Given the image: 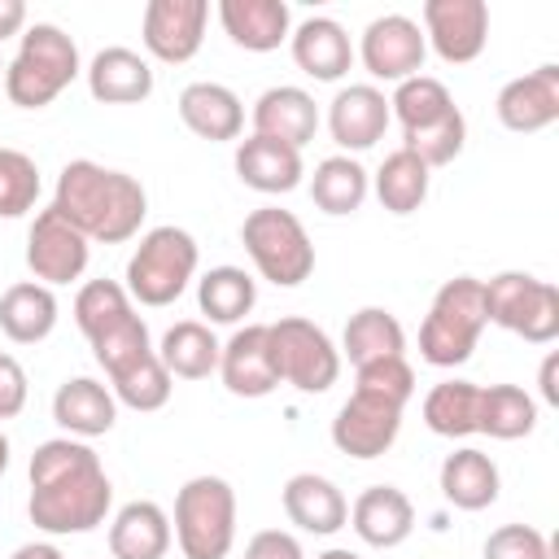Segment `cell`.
I'll return each mask as SVG.
<instances>
[{"mask_svg":"<svg viewBox=\"0 0 559 559\" xmlns=\"http://www.w3.org/2000/svg\"><path fill=\"white\" fill-rule=\"evenodd\" d=\"M367 188H371V175L362 170L358 157H345V153L323 157V162L314 166V175H310V201H314L323 214H332V218L354 214V210L367 201Z\"/></svg>","mask_w":559,"mask_h":559,"instance_id":"1f68e13d","label":"cell"},{"mask_svg":"<svg viewBox=\"0 0 559 559\" xmlns=\"http://www.w3.org/2000/svg\"><path fill=\"white\" fill-rule=\"evenodd\" d=\"M218 376L231 397H266L275 393V367H271V345H266V323H245L227 336L218 349Z\"/></svg>","mask_w":559,"mask_h":559,"instance_id":"e0dca14e","label":"cell"},{"mask_svg":"<svg viewBox=\"0 0 559 559\" xmlns=\"http://www.w3.org/2000/svg\"><path fill=\"white\" fill-rule=\"evenodd\" d=\"M52 419L66 428V437H105L118 424V397L92 380V376H74L66 384H57L52 393Z\"/></svg>","mask_w":559,"mask_h":559,"instance_id":"d4e9b609","label":"cell"},{"mask_svg":"<svg viewBox=\"0 0 559 559\" xmlns=\"http://www.w3.org/2000/svg\"><path fill=\"white\" fill-rule=\"evenodd\" d=\"M52 328H57V297L48 284L22 280L0 293V332L13 345H39L52 336Z\"/></svg>","mask_w":559,"mask_h":559,"instance_id":"f1b7e54d","label":"cell"},{"mask_svg":"<svg viewBox=\"0 0 559 559\" xmlns=\"http://www.w3.org/2000/svg\"><path fill=\"white\" fill-rule=\"evenodd\" d=\"M424 44L450 66H467L489 44L485 0H424Z\"/></svg>","mask_w":559,"mask_h":559,"instance_id":"7c38bea8","label":"cell"},{"mask_svg":"<svg viewBox=\"0 0 559 559\" xmlns=\"http://www.w3.org/2000/svg\"><path fill=\"white\" fill-rule=\"evenodd\" d=\"M79 44L61 26L35 22L17 35V52L4 66V96L17 109H44L79 79Z\"/></svg>","mask_w":559,"mask_h":559,"instance_id":"3957f363","label":"cell"},{"mask_svg":"<svg viewBox=\"0 0 559 559\" xmlns=\"http://www.w3.org/2000/svg\"><path fill=\"white\" fill-rule=\"evenodd\" d=\"M402 432V406H389L367 393H349V402L332 419V445L349 459H380Z\"/></svg>","mask_w":559,"mask_h":559,"instance_id":"5bb4252c","label":"cell"},{"mask_svg":"<svg viewBox=\"0 0 559 559\" xmlns=\"http://www.w3.org/2000/svg\"><path fill=\"white\" fill-rule=\"evenodd\" d=\"M31 524L66 537V533H92L105 524L114 485L100 467V454L79 437H52L35 445L31 454Z\"/></svg>","mask_w":559,"mask_h":559,"instance_id":"6da1fadb","label":"cell"},{"mask_svg":"<svg viewBox=\"0 0 559 559\" xmlns=\"http://www.w3.org/2000/svg\"><path fill=\"white\" fill-rule=\"evenodd\" d=\"M328 131L345 148V157L371 148L389 131V96L376 83H349V87H341L332 96V105H328Z\"/></svg>","mask_w":559,"mask_h":559,"instance_id":"2e32d148","label":"cell"},{"mask_svg":"<svg viewBox=\"0 0 559 559\" xmlns=\"http://www.w3.org/2000/svg\"><path fill=\"white\" fill-rule=\"evenodd\" d=\"M424 57H428V44H424V31L415 17L406 13H384V17H371L367 31H362V44H358V61L371 79H384V83H402L411 74L424 70Z\"/></svg>","mask_w":559,"mask_h":559,"instance_id":"8fae6325","label":"cell"},{"mask_svg":"<svg viewBox=\"0 0 559 559\" xmlns=\"http://www.w3.org/2000/svg\"><path fill=\"white\" fill-rule=\"evenodd\" d=\"M288 48H293L297 70L319 83H336L354 66V44L336 17H306L301 26H293Z\"/></svg>","mask_w":559,"mask_h":559,"instance_id":"ffe728a7","label":"cell"},{"mask_svg":"<svg viewBox=\"0 0 559 559\" xmlns=\"http://www.w3.org/2000/svg\"><path fill=\"white\" fill-rule=\"evenodd\" d=\"M454 109H459V105H454L450 87H445L441 79H432V74H411V79H402V83L393 87V96H389V118H397L402 131L432 127V122H441V118L454 114Z\"/></svg>","mask_w":559,"mask_h":559,"instance_id":"8d00e7d4","label":"cell"},{"mask_svg":"<svg viewBox=\"0 0 559 559\" xmlns=\"http://www.w3.org/2000/svg\"><path fill=\"white\" fill-rule=\"evenodd\" d=\"M555 371H559V354H546L537 384H542V402H550V406H559V384H555Z\"/></svg>","mask_w":559,"mask_h":559,"instance_id":"c3c4849f","label":"cell"},{"mask_svg":"<svg viewBox=\"0 0 559 559\" xmlns=\"http://www.w3.org/2000/svg\"><path fill=\"white\" fill-rule=\"evenodd\" d=\"M52 210L61 218H70L87 240L122 245L140 231V223L148 214V192L127 170H109L100 162L74 157L57 175Z\"/></svg>","mask_w":559,"mask_h":559,"instance_id":"7a4b0ae2","label":"cell"},{"mask_svg":"<svg viewBox=\"0 0 559 559\" xmlns=\"http://www.w3.org/2000/svg\"><path fill=\"white\" fill-rule=\"evenodd\" d=\"M9 559H66L52 542H26V546H17Z\"/></svg>","mask_w":559,"mask_h":559,"instance_id":"681fc988","label":"cell"},{"mask_svg":"<svg viewBox=\"0 0 559 559\" xmlns=\"http://www.w3.org/2000/svg\"><path fill=\"white\" fill-rule=\"evenodd\" d=\"M170 389H175V380H170V371L162 367L157 354L144 358V362H135V367L122 371L118 380H109V393H114L122 406H131V411H162V406L170 402Z\"/></svg>","mask_w":559,"mask_h":559,"instance_id":"60d3db41","label":"cell"},{"mask_svg":"<svg viewBox=\"0 0 559 559\" xmlns=\"http://www.w3.org/2000/svg\"><path fill=\"white\" fill-rule=\"evenodd\" d=\"M354 533L376 546V550H393L415 533V507L397 485H367L354 502H349V520Z\"/></svg>","mask_w":559,"mask_h":559,"instance_id":"ac0fdd59","label":"cell"},{"mask_svg":"<svg viewBox=\"0 0 559 559\" xmlns=\"http://www.w3.org/2000/svg\"><path fill=\"white\" fill-rule=\"evenodd\" d=\"M428 179H432V170H428L415 153L393 148V153L380 162V170H376V197H380V205H384L389 214L406 218V214H415V210L428 201Z\"/></svg>","mask_w":559,"mask_h":559,"instance_id":"e575fe53","label":"cell"},{"mask_svg":"<svg viewBox=\"0 0 559 559\" xmlns=\"http://www.w3.org/2000/svg\"><path fill=\"white\" fill-rule=\"evenodd\" d=\"M175 542L183 559H227L236 542V489L223 476H192L175 493Z\"/></svg>","mask_w":559,"mask_h":559,"instance_id":"52a82bcc","label":"cell"},{"mask_svg":"<svg viewBox=\"0 0 559 559\" xmlns=\"http://www.w3.org/2000/svg\"><path fill=\"white\" fill-rule=\"evenodd\" d=\"M236 175L245 188L253 192H266V197H280V192H293L306 175L301 166V153L280 144V140H266V135H249L236 144Z\"/></svg>","mask_w":559,"mask_h":559,"instance_id":"484cf974","label":"cell"},{"mask_svg":"<svg viewBox=\"0 0 559 559\" xmlns=\"http://www.w3.org/2000/svg\"><path fill=\"white\" fill-rule=\"evenodd\" d=\"M485 559H550V542L533 524H502L485 537Z\"/></svg>","mask_w":559,"mask_h":559,"instance_id":"ee69618b","label":"cell"},{"mask_svg":"<svg viewBox=\"0 0 559 559\" xmlns=\"http://www.w3.org/2000/svg\"><path fill=\"white\" fill-rule=\"evenodd\" d=\"M22 26H26V4L22 0H0V44L22 35Z\"/></svg>","mask_w":559,"mask_h":559,"instance_id":"7dc6e473","label":"cell"},{"mask_svg":"<svg viewBox=\"0 0 559 559\" xmlns=\"http://www.w3.org/2000/svg\"><path fill=\"white\" fill-rule=\"evenodd\" d=\"M170 537H175L170 533V515L157 502L135 498L109 524V555L114 559H166Z\"/></svg>","mask_w":559,"mask_h":559,"instance_id":"83f0119b","label":"cell"},{"mask_svg":"<svg viewBox=\"0 0 559 559\" xmlns=\"http://www.w3.org/2000/svg\"><path fill=\"white\" fill-rule=\"evenodd\" d=\"M87 345H92V358L100 362V371H105L109 380H118L122 371H131L135 362H144V358L157 354V349H153V336H148V323H144L140 314L122 319L118 328L100 332V336L87 341Z\"/></svg>","mask_w":559,"mask_h":559,"instance_id":"f35d334b","label":"cell"},{"mask_svg":"<svg viewBox=\"0 0 559 559\" xmlns=\"http://www.w3.org/2000/svg\"><path fill=\"white\" fill-rule=\"evenodd\" d=\"M341 349L354 367L376 362V358H406V332H402L397 314H389L384 306H362L349 314V323L341 332Z\"/></svg>","mask_w":559,"mask_h":559,"instance_id":"4dcf8cb0","label":"cell"},{"mask_svg":"<svg viewBox=\"0 0 559 559\" xmlns=\"http://www.w3.org/2000/svg\"><path fill=\"white\" fill-rule=\"evenodd\" d=\"M218 22L245 52H275L293 35V13L284 0H218Z\"/></svg>","mask_w":559,"mask_h":559,"instance_id":"7402d4cb","label":"cell"},{"mask_svg":"<svg viewBox=\"0 0 559 559\" xmlns=\"http://www.w3.org/2000/svg\"><path fill=\"white\" fill-rule=\"evenodd\" d=\"M218 336L210 332V323L201 319H179L162 332V345H157V358L162 367L170 371V380H205L210 371H218Z\"/></svg>","mask_w":559,"mask_h":559,"instance_id":"f546056e","label":"cell"},{"mask_svg":"<svg viewBox=\"0 0 559 559\" xmlns=\"http://www.w3.org/2000/svg\"><path fill=\"white\" fill-rule=\"evenodd\" d=\"M314 559H362V555H354V550H345V546H332V550H323V555H314Z\"/></svg>","mask_w":559,"mask_h":559,"instance_id":"f907efd6","label":"cell"},{"mask_svg":"<svg viewBox=\"0 0 559 559\" xmlns=\"http://www.w3.org/2000/svg\"><path fill=\"white\" fill-rule=\"evenodd\" d=\"M537 428V402L520 384H489L480 389V411H476V432L493 441H520Z\"/></svg>","mask_w":559,"mask_h":559,"instance_id":"d6a6232c","label":"cell"},{"mask_svg":"<svg viewBox=\"0 0 559 559\" xmlns=\"http://www.w3.org/2000/svg\"><path fill=\"white\" fill-rule=\"evenodd\" d=\"M314 131H319V105L306 87L280 83V87H266L253 100V135L280 140V144L301 153V144H310Z\"/></svg>","mask_w":559,"mask_h":559,"instance_id":"d6986e66","label":"cell"},{"mask_svg":"<svg viewBox=\"0 0 559 559\" xmlns=\"http://www.w3.org/2000/svg\"><path fill=\"white\" fill-rule=\"evenodd\" d=\"M205 22H210L205 0H148L144 22H140V39H144L148 57H157L166 66H183L201 52Z\"/></svg>","mask_w":559,"mask_h":559,"instance_id":"4fadbf2b","label":"cell"},{"mask_svg":"<svg viewBox=\"0 0 559 559\" xmlns=\"http://www.w3.org/2000/svg\"><path fill=\"white\" fill-rule=\"evenodd\" d=\"M354 393H367V397H380V402L406 411V402L415 397V371L406 358L362 362V367H354Z\"/></svg>","mask_w":559,"mask_h":559,"instance_id":"7bdbcfd3","label":"cell"},{"mask_svg":"<svg viewBox=\"0 0 559 559\" xmlns=\"http://www.w3.org/2000/svg\"><path fill=\"white\" fill-rule=\"evenodd\" d=\"M240 245L262 280L275 288H297L314 271V245L293 210L280 205H258L240 223Z\"/></svg>","mask_w":559,"mask_h":559,"instance_id":"8992f818","label":"cell"},{"mask_svg":"<svg viewBox=\"0 0 559 559\" xmlns=\"http://www.w3.org/2000/svg\"><path fill=\"white\" fill-rule=\"evenodd\" d=\"M197 262H201V249L192 240V231L166 223V227H153L140 236L135 253L127 258V297L140 301V306H170L183 297V288L192 284L197 275Z\"/></svg>","mask_w":559,"mask_h":559,"instance_id":"5b68a950","label":"cell"},{"mask_svg":"<svg viewBox=\"0 0 559 559\" xmlns=\"http://www.w3.org/2000/svg\"><path fill=\"white\" fill-rule=\"evenodd\" d=\"M135 306L127 297V288L118 280H87L79 293H74V323L87 341H96L100 332L118 328L122 319H131Z\"/></svg>","mask_w":559,"mask_h":559,"instance_id":"74e56055","label":"cell"},{"mask_svg":"<svg viewBox=\"0 0 559 559\" xmlns=\"http://www.w3.org/2000/svg\"><path fill=\"white\" fill-rule=\"evenodd\" d=\"M498 489H502V476H498V463L476 450V445H459L454 454H445L441 463V498L459 511H485L498 502Z\"/></svg>","mask_w":559,"mask_h":559,"instance_id":"4316f807","label":"cell"},{"mask_svg":"<svg viewBox=\"0 0 559 559\" xmlns=\"http://www.w3.org/2000/svg\"><path fill=\"white\" fill-rule=\"evenodd\" d=\"M485 314L528 345H550L559 336V288L528 271H502L485 280Z\"/></svg>","mask_w":559,"mask_h":559,"instance_id":"9c48e42d","label":"cell"},{"mask_svg":"<svg viewBox=\"0 0 559 559\" xmlns=\"http://www.w3.org/2000/svg\"><path fill=\"white\" fill-rule=\"evenodd\" d=\"M258 301V284L245 266H210L197 280V306L210 323H240Z\"/></svg>","mask_w":559,"mask_h":559,"instance_id":"836d02e7","label":"cell"},{"mask_svg":"<svg viewBox=\"0 0 559 559\" xmlns=\"http://www.w3.org/2000/svg\"><path fill=\"white\" fill-rule=\"evenodd\" d=\"M245 559H306V550H301V542H297L293 533H284V528H262V533L249 537Z\"/></svg>","mask_w":559,"mask_h":559,"instance_id":"f6af8a7d","label":"cell"},{"mask_svg":"<svg viewBox=\"0 0 559 559\" xmlns=\"http://www.w3.org/2000/svg\"><path fill=\"white\" fill-rule=\"evenodd\" d=\"M280 502H284V515H288L301 533H314V537H332V533L345 528V520H349L345 493H341L328 476H314V472L288 476Z\"/></svg>","mask_w":559,"mask_h":559,"instance_id":"44dd1931","label":"cell"},{"mask_svg":"<svg viewBox=\"0 0 559 559\" xmlns=\"http://www.w3.org/2000/svg\"><path fill=\"white\" fill-rule=\"evenodd\" d=\"M476 411H480V384L472 380H441L424 397V424L450 441L476 432Z\"/></svg>","mask_w":559,"mask_h":559,"instance_id":"d590c367","label":"cell"},{"mask_svg":"<svg viewBox=\"0 0 559 559\" xmlns=\"http://www.w3.org/2000/svg\"><path fill=\"white\" fill-rule=\"evenodd\" d=\"M485 280L454 275L437 288L424 328H419V358L432 367H459L472 358L480 332H485Z\"/></svg>","mask_w":559,"mask_h":559,"instance_id":"277c9868","label":"cell"},{"mask_svg":"<svg viewBox=\"0 0 559 559\" xmlns=\"http://www.w3.org/2000/svg\"><path fill=\"white\" fill-rule=\"evenodd\" d=\"M493 114L507 131H520V135L546 131L559 118V66L546 61V66L502 83V92L493 100Z\"/></svg>","mask_w":559,"mask_h":559,"instance_id":"9a60e30c","label":"cell"},{"mask_svg":"<svg viewBox=\"0 0 559 559\" xmlns=\"http://www.w3.org/2000/svg\"><path fill=\"white\" fill-rule=\"evenodd\" d=\"M179 118H183V127L192 135H201L210 144L240 140V131H245V105H240V96L231 87H223V83H210V79L188 83L179 92Z\"/></svg>","mask_w":559,"mask_h":559,"instance_id":"cb8c5ba5","label":"cell"},{"mask_svg":"<svg viewBox=\"0 0 559 559\" xmlns=\"http://www.w3.org/2000/svg\"><path fill=\"white\" fill-rule=\"evenodd\" d=\"M39 201V166L22 148L0 144V218H22Z\"/></svg>","mask_w":559,"mask_h":559,"instance_id":"b9f144b4","label":"cell"},{"mask_svg":"<svg viewBox=\"0 0 559 559\" xmlns=\"http://www.w3.org/2000/svg\"><path fill=\"white\" fill-rule=\"evenodd\" d=\"M463 144H467V118H463V109L445 114V118H441V122H432V127L402 131V148H406V153H415L428 170L450 166V162L463 153Z\"/></svg>","mask_w":559,"mask_h":559,"instance_id":"ab89813d","label":"cell"},{"mask_svg":"<svg viewBox=\"0 0 559 559\" xmlns=\"http://www.w3.org/2000/svg\"><path fill=\"white\" fill-rule=\"evenodd\" d=\"M26 406V371L13 354H0V419L22 415Z\"/></svg>","mask_w":559,"mask_h":559,"instance_id":"bcb514c9","label":"cell"},{"mask_svg":"<svg viewBox=\"0 0 559 559\" xmlns=\"http://www.w3.org/2000/svg\"><path fill=\"white\" fill-rule=\"evenodd\" d=\"M87 92L100 105H140L153 96V66L135 48H100L87 66Z\"/></svg>","mask_w":559,"mask_h":559,"instance_id":"603a6c76","label":"cell"},{"mask_svg":"<svg viewBox=\"0 0 559 559\" xmlns=\"http://www.w3.org/2000/svg\"><path fill=\"white\" fill-rule=\"evenodd\" d=\"M266 345H271V367L280 384H293L301 393H328L341 376V349L319 323L301 314L266 323Z\"/></svg>","mask_w":559,"mask_h":559,"instance_id":"ba28073f","label":"cell"},{"mask_svg":"<svg viewBox=\"0 0 559 559\" xmlns=\"http://www.w3.org/2000/svg\"><path fill=\"white\" fill-rule=\"evenodd\" d=\"M4 467H9V437L0 432V476H4Z\"/></svg>","mask_w":559,"mask_h":559,"instance_id":"816d5d0a","label":"cell"},{"mask_svg":"<svg viewBox=\"0 0 559 559\" xmlns=\"http://www.w3.org/2000/svg\"><path fill=\"white\" fill-rule=\"evenodd\" d=\"M0 74H4V61H0Z\"/></svg>","mask_w":559,"mask_h":559,"instance_id":"f5cc1de1","label":"cell"},{"mask_svg":"<svg viewBox=\"0 0 559 559\" xmlns=\"http://www.w3.org/2000/svg\"><path fill=\"white\" fill-rule=\"evenodd\" d=\"M87 258H92V240L70 218H61L52 205L31 218V231H26V266H31V275L39 284L57 288V284L79 280L87 271Z\"/></svg>","mask_w":559,"mask_h":559,"instance_id":"30bf717a","label":"cell"}]
</instances>
